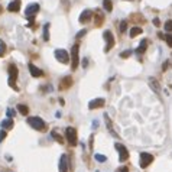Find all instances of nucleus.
Returning a JSON list of instances; mask_svg holds the SVG:
<instances>
[{
    "label": "nucleus",
    "instance_id": "obj_7",
    "mask_svg": "<svg viewBox=\"0 0 172 172\" xmlns=\"http://www.w3.org/2000/svg\"><path fill=\"white\" fill-rule=\"evenodd\" d=\"M114 148H116L117 152H119V161H120V162H124V161L129 159V151H127L121 143H114Z\"/></svg>",
    "mask_w": 172,
    "mask_h": 172
},
{
    "label": "nucleus",
    "instance_id": "obj_10",
    "mask_svg": "<svg viewBox=\"0 0 172 172\" xmlns=\"http://www.w3.org/2000/svg\"><path fill=\"white\" fill-rule=\"evenodd\" d=\"M106 101H104V98H96V100H91L90 103H88V108L90 110H93V108H100V107H103Z\"/></svg>",
    "mask_w": 172,
    "mask_h": 172
},
{
    "label": "nucleus",
    "instance_id": "obj_17",
    "mask_svg": "<svg viewBox=\"0 0 172 172\" xmlns=\"http://www.w3.org/2000/svg\"><path fill=\"white\" fill-rule=\"evenodd\" d=\"M91 17H93V13H91L90 10H84V12L81 13V16H80V22H81V23H86V22H88Z\"/></svg>",
    "mask_w": 172,
    "mask_h": 172
},
{
    "label": "nucleus",
    "instance_id": "obj_3",
    "mask_svg": "<svg viewBox=\"0 0 172 172\" xmlns=\"http://www.w3.org/2000/svg\"><path fill=\"white\" fill-rule=\"evenodd\" d=\"M7 71H9V86L13 87L15 90L17 91V87H16V78L17 75H19V71H17V67L15 64H9V67H7Z\"/></svg>",
    "mask_w": 172,
    "mask_h": 172
},
{
    "label": "nucleus",
    "instance_id": "obj_13",
    "mask_svg": "<svg viewBox=\"0 0 172 172\" xmlns=\"http://www.w3.org/2000/svg\"><path fill=\"white\" fill-rule=\"evenodd\" d=\"M20 0H13V1H10L9 3V6H7V10L9 12H19L20 10Z\"/></svg>",
    "mask_w": 172,
    "mask_h": 172
},
{
    "label": "nucleus",
    "instance_id": "obj_4",
    "mask_svg": "<svg viewBox=\"0 0 172 172\" xmlns=\"http://www.w3.org/2000/svg\"><path fill=\"white\" fill-rule=\"evenodd\" d=\"M153 155H151V153H148V152H140V168H148L152 162H153Z\"/></svg>",
    "mask_w": 172,
    "mask_h": 172
},
{
    "label": "nucleus",
    "instance_id": "obj_33",
    "mask_svg": "<svg viewBox=\"0 0 172 172\" xmlns=\"http://www.w3.org/2000/svg\"><path fill=\"white\" fill-rule=\"evenodd\" d=\"M116 172H129V168H127V166H121V168H119Z\"/></svg>",
    "mask_w": 172,
    "mask_h": 172
},
{
    "label": "nucleus",
    "instance_id": "obj_5",
    "mask_svg": "<svg viewBox=\"0 0 172 172\" xmlns=\"http://www.w3.org/2000/svg\"><path fill=\"white\" fill-rule=\"evenodd\" d=\"M65 136H67V140L69 142L71 146H75L78 143V139H77V130L74 127H67L65 129Z\"/></svg>",
    "mask_w": 172,
    "mask_h": 172
},
{
    "label": "nucleus",
    "instance_id": "obj_28",
    "mask_svg": "<svg viewBox=\"0 0 172 172\" xmlns=\"http://www.w3.org/2000/svg\"><path fill=\"white\" fill-rule=\"evenodd\" d=\"M94 158H96V161H98V162H106V161H107V158H106V156L98 155V153H97V155H94Z\"/></svg>",
    "mask_w": 172,
    "mask_h": 172
},
{
    "label": "nucleus",
    "instance_id": "obj_23",
    "mask_svg": "<svg viewBox=\"0 0 172 172\" xmlns=\"http://www.w3.org/2000/svg\"><path fill=\"white\" fill-rule=\"evenodd\" d=\"M44 41H49V23L44 25Z\"/></svg>",
    "mask_w": 172,
    "mask_h": 172
},
{
    "label": "nucleus",
    "instance_id": "obj_14",
    "mask_svg": "<svg viewBox=\"0 0 172 172\" xmlns=\"http://www.w3.org/2000/svg\"><path fill=\"white\" fill-rule=\"evenodd\" d=\"M13 119L12 117H7V119H4V120L1 121V129H4V130H10V129H13Z\"/></svg>",
    "mask_w": 172,
    "mask_h": 172
},
{
    "label": "nucleus",
    "instance_id": "obj_6",
    "mask_svg": "<svg viewBox=\"0 0 172 172\" xmlns=\"http://www.w3.org/2000/svg\"><path fill=\"white\" fill-rule=\"evenodd\" d=\"M78 52H80V45L75 44L72 48H71V58H72V69H77L78 67V62H80V56H78Z\"/></svg>",
    "mask_w": 172,
    "mask_h": 172
},
{
    "label": "nucleus",
    "instance_id": "obj_36",
    "mask_svg": "<svg viewBox=\"0 0 172 172\" xmlns=\"http://www.w3.org/2000/svg\"><path fill=\"white\" fill-rule=\"evenodd\" d=\"M1 12H3V9H1V6H0V13H1Z\"/></svg>",
    "mask_w": 172,
    "mask_h": 172
},
{
    "label": "nucleus",
    "instance_id": "obj_19",
    "mask_svg": "<svg viewBox=\"0 0 172 172\" xmlns=\"http://www.w3.org/2000/svg\"><path fill=\"white\" fill-rule=\"evenodd\" d=\"M146 48H148V41L146 39H142V42H140V45H139L138 48V54H143V52L146 51Z\"/></svg>",
    "mask_w": 172,
    "mask_h": 172
},
{
    "label": "nucleus",
    "instance_id": "obj_2",
    "mask_svg": "<svg viewBox=\"0 0 172 172\" xmlns=\"http://www.w3.org/2000/svg\"><path fill=\"white\" fill-rule=\"evenodd\" d=\"M28 124H29L32 129L38 130V132H45V130H46V123L42 120L41 117H38V116L28 117Z\"/></svg>",
    "mask_w": 172,
    "mask_h": 172
},
{
    "label": "nucleus",
    "instance_id": "obj_24",
    "mask_svg": "<svg viewBox=\"0 0 172 172\" xmlns=\"http://www.w3.org/2000/svg\"><path fill=\"white\" fill-rule=\"evenodd\" d=\"M103 7H104V10H107V12H111V10H113L111 0H103Z\"/></svg>",
    "mask_w": 172,
    "mask_h": 172
},
{
    "label": "nucleus",
    "instance_id": "obj_8",
    "mask_svg": "<svg viewBox=\"0 0 172 172\" xmlns=\"http://www.w3.org/2000/svg\"><path fill=\"white\" fill-rule=\"evenodd\" d=\"M104 39L107 41V45H106L104 51L108 52L113 46H114V36H113V34H111V31H106V32H104Z\"/></svg>",
    "mask_w": 172,
    "mask_h": 172
},
{
    "label": "nucleus",
    "instance_id": "obj_30",
    "mask_svg": "<svg viewBox=\"0 0 172 172\" xmlns=\"http://www.w3.org/2000/svg\"><path fill=\"white\" fill-rule=\"evenodd\" d=\"M4 51H6V44L3 41H0V56L4 54Z\"/></svg>",
    "mask_w": 172,
    "mask_h": 172
},
{
    "label": "nucleus",
    "instance_id": "obj_31",
    "mask_svg": "<svg viewBox=\"0 0 172 172\" xmlns=\"http://www.w3.org/2000/svg\"><path fill=\"white\" fill-rule=\"evenodd\" d=\"M15 114H16V111L13 110V108H7V117H15Z\"/></svg>",
    "mask_w": 172,
    "mask_h": 172
},
{
    "label": "nucleus",
    "instance_id": "obj_22",
    "mask_svg": "<svg viewBox=\"0 0 172 172\" xmlns=\"http://www.w3.org/2000/svg\"><path fill=\"white\" fill-rule=\"evenodd\" d=\"M94 17H97V22H96V26H101V22H103V13L100 10H97L94 13Z\"/></svg>",
    "mask_w": 172,
    "mask_h": 172
},
{
    "label": "nucleus",
    "instance_id": "obj_34",
    "mask_svg": "<svg viewBox=\"0 0 172 172\" xmlns=\"http://www.w3.org/2000/svg\"><path fill=\"white\" fill-rule=\"evenodd\" d=\"M4 138H6V132H4V130H1V132H0V142H1Z\"/></svg>",
    "mask_w": 172,
    "mask_h": 172
},
{
    "label": "nucleus",
    "instance_id": "obj_12",
    "mask_svg": "<svg viewBox=\"0 0 172 172\" xmlns=\"http://www.w3.org/2000/svg\"><path fill=\"white\" fill-rule=\"evenodd\" d=\"M72 86V78L71 77H64L62 80H61V84H59V90H67L68 87Z\"/></svg>",
    "mask_w": 172,
    "mask_h": 172
},
{
    "label": "nucleus",
    "instance_id": "obj_35",
    "mask_svg": "<svg viewBox=\"0 0 172 172\" xmlns=\"http://www.w3.org/2000/svg\"><path fill=\"white\" fill-rule=\"evenodd\" d=\"M153 23H155V26H161V20H159L158 17H155V19H153Z\"/></svg>",
    "mask_w": 172,
    "mask_h": 172
},
{
    "label": "nucleus",
    "instance_id": "obj_16",
    "mask_svg": "<svg viewBox=\"0 0 172 172\" xmlns=\"http://www.w3.org/2000/svg\"><path fill=\"white\" fill-rule=\"evenodd\" d=\"M149 86H151V88L155 91L156 94L161 93V86H159V83H158L156 78H149Z\"/></svg>",
    "mask_w": 172,
    "mask_h": 172
},
{
    "label": "nucleus",
    "instance_id": "obj_26",
    "mask_svg": "<svg viewBox=\"0 0 172 172\" xmlns=\"http://www.w3.org/2000/svg\"><path fill=\"white\" fill-rule=\"evenodd\" d=\"M165 41H166V44H168V46L172 48V34H168L165 35Z\"/></svg>",
    "mask_w": 172,
    "mask_h": 172
},
{
    "label": "nucleus",
    "instance_id": "obj_27",
    "mask_svg": "<svg viewBox=\"0 0 172 172\" xmlns=\"http://www.w3.org/2000/svg\"><path fill=\"white\" fill-rule=\"evenodd\" d=\"M120 31L123 32V34L127 31V22H126V20H123V22L120 23Z\"/></svg>",
    "mask_w": 172,
    "mask_h": 172
},
{
    "label": "nucleus",
    "instance_id": "obj_1",
    "mask_svg": "<svg viewBox=\"0 0 172 172\" xmlns=\"http://www.w3.org/2000/svg\"><path fill=\"white\" fill-rule=\"evenodd\" d=\"M39 12V4L38 3H32V4H29L26 9H25V17L29 20V28H32L34 26V19L36 16V13Z\"/></svg>",
    "mask_w": 172,
    "mask_h": 172
},
{
    "label": "nucleus",
    "instance_id": "obj_32",
    "mask_svg": "<svg viewBox=\"0 0 172 172\" xmlns=\"http://www.w3.org/2000/svg\"><path fill=\"white\" fill-rule=\"evenodd\" d=\"M86 34H87V29H83V31H80V32L77 34V38H83Z\"/></svg>",
    "mask_w": 172,
    "mask_h": 172
},
{
    "label": "nucleus",
    "instance_id": "obj_15",
    "mask_svg": "<svg viewBox=\"0 0 172 172\" xmlns=\"http://www.w3.org/2000/svg\"><path fill=\"white\" fill-rule=\"evenodd\" d=\"M29 71H31V75L35 77V78H36V77H42V75H44V72L38 68V67H35L34 64H29Z\"/></svg>",
    "mask_w": 172,
    "mask_h": 172
},
{
    "label": "nucleus",
    "instance_id": "obj_11",
    "mask_svg": "<svg viewBox=\"0 0 172 172\" xmlns=\"http://www.w3.org/2000/svg\"><path fill=\"white\" fill-rule=\"evenodd\" d=\"M59 172H68V158H67V155H61V159H59Z\"/></svg>",
    "mask_w": 172,
    "mask_h": 172
},
{
    "label": "nucleus",
    "instance_id": "obj_18",
    "mask_svg": "<svg viewBox=\"0 0 172 172\" xmlns=\"http://www.w3.org/2000/svg\"><path fill=\"white\" fill-rule=\"evenodd\" d=\"M142 32H143V29H142V28L135 26V28H132V29H130V38H135V36H138V35H142Z\"/></svg>",
    "mask_w": 172,
    "mask_h": 172
},
{
    "label": "nucleus",
    "instance_id": "obj_9",
    "mask_svg": "<svg viewBox=\"0 0 172 172\" xmlns=\"http://www.w3.org/2000/svg\"><path fill=\"white\" fill-rule=\"evenodd\" d=\"M55 58H56L59 62H62V64H67L69 61V55L65 49H56V51H55Z\"/></svg>",
    "mask_w": 172,
    "mask_h": 172
},
{
    "label": "nucleus",
    "instance_id": "obj_25",
    "mask_svg": "<svg viewBox=\"0 0 172 172\" xmlns=\"http://www.w3.org/2000/svg\"><path fill=\"white\" fill-rule=\"evenodd\" d=\"M165 31H166V32H172V20L171 19L165 22Z\"/></svg>",
    "mask_w": 172,
    "mask_h": 172
},
{
    "label": "nucleus",
    "instance_id": "obj_20",
    "mask_svg": "<svg viewBox=\"0 0 172 172\" xmlns=\"http://www.w3.org/2000/svg\"><path fill=\"white\" fill-rule=\"evenodd\" d=\"M17 110H19V113H20L22 116H26V114L29 113V108H28V106H25V104H17Z\"/></svg>",
    "mask_w": 172,
    "mask_h": 172
},
{
    "label": "nucleus",
    "instance_id": "obj_21",
    "mask_svg": "<svg viewBox=\"0 0 172 172\" xmlns=\"http://www.w3.org/2000/svg\"><path fill=\"white\" fill-rule=\"evenodd\" d=\"M51 136L55 139V140H56L59 145H61V143H64V139H62V136H61V135H59L56 130H52V132H51Z\"/></svg>",
    "mask_w": 172,
    "mask_h": 172
},
{
    "label": "nucleus",
    "instance_id": "obj_29",
    "mask_svg": "<svg viewBox=\"0 0 172 172\" xmlns=\"http://www.w3.org/2000/svg\"><path fill=\"white\" fill-rule=\"evenodd\" d=\"M130 55H132V51H130V49H127V51H123V52L120 54L121 58H129Z\"/></svg>",
    "mask_w": 172,
    "mask_h": 172
}]
</instances>
